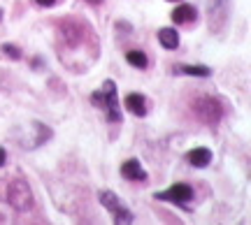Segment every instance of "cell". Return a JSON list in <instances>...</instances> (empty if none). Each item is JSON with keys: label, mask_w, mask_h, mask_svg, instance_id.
Masks as SVG:
<instances>
[{"label": "cell", "mask_w": 251, "mask_h": 225, "mask_svg": "<svg viewBox=\"0 0 251 225\" xmlns=\"http://www.w3.org/2000/svg\"><path fill=\"white\" fill-rule=\"evenodd\" d=\"M93 105L96 107H102V112L107 114V121L117 123L121 121V112H119V98H117V86L114 81H105L102 89L93 93Z\"/></svg>", "instance_id": "1"}, {"label": "cell", "mask_w": 251, "mask_h": 225, "mask_svg": "<svg viewBox=\"0 0 251 225\" xmlns=\"http://www.w3.org/2000/svg\"><path fill=\"white\" fill-rule=\"evenodd\" d=\"M98 200H100V204L107 209L109 214H112V218H114V223H133V214L128 211V209L124 207V202L114 195V193H109V190H100L98 193Z\"/></svg>", "instance_id": "2"}, {"label": "cell", "mask_w": 251, "mask_h": 225, "mask_svg": "<svg viewBox=\"0 0 251 225\" xmlns=\"http://www.w3.org/2000/svg\"><path fill=\"white\" fill-rule=\"evenodd\" d=\"M7 202L17 211H28L33 207V193L28 188L26 181H12L7 188Z\"/></svg>", "instance_id": "3"}, {"label": "cell", "mask_w": 251, "mask_h": 225, "mask_svg": "<svg viewBox=\"0 0 251 225\" xmlns=\"http://www.w3.org/2000/svg\"><path fill=\"white\" fill-rule=\"evenodd\" d=\"M153 198L165 200V202H172V204H186V202L193 200V188H191L188 183H175V186H170L168 190L156 193Z\"/></svg>", "instance_id": "4"}, {"label": "cell", "mask_w": 251, "mask_h": 225, "mask_svg": "<svg viewBox=\"0 0 251 225\" xmlns=\"http://www.w3.org/2000/svg\"><path fill=\"white\" fill-rule=\"evenodd\" d=\"M196 114L207 123H216L221 118V107H219V102L214 98H205L196 105Z\"/></svg>", "instance_id": "5"}, {"label": "cell", "mask_w": 251, "mask_h": 225, "mask_svg": "<svg viewBox=\"0 0 251 225\" xmlns=\"http://www.w3.org/2000/svg\"><path fill=\"white\" fill-rule=\"evenodd\" d=\"M121 177H124V179H128V181H144V179H147V172L142 170L140 160L130 158V160H126L124 165H121Z\"/></svg>", "instance_id": "6"}, {"label": "cell", "mask_w": 251, "mask_h": 225, "mask_svg": "<svg viewBox=\"0 0 251 225\" xmlns=\"http://www.w3.org/2000/svg\"><path fill=\"white\" fill-rule=\"evenodd\" d=\"M186 160L193 165V167H207L212 162V151L205 149V146H198V149H191L186 153Z\"/></svg>", "instance_id": "7"}, {"label": "cell", "mask_w": 251, "mask_h": 225, "mask_svg": "<svg viewBox=\"0 0 251 225\" xmlns=\"http://www.w3.org/2000/svg\"><path fill=\"white\" fill-rule=\"evenodd\" d=\"M124 105H126V109H128L130 114H135V116H144V114H147V100H144L140 93H130V95H126Z\"/></svg>", "instance_id": "8"}, {"label": "cell", "mask_w": 251, "mask_h": 225, "mask_svg": "<svg viewBox=\"0 0 251 225\" xmlns=\"http://www.w3.org/2000/svg\"><path fill=\"white\" fill-rule=\"evenodd\" d=\"M196 17H198L196 7H193V5H186V2L177 5L175 12H172V21H175V23H191Z\"/></svg>", "instance_id": "9"}, {"label": "cell", "mask_w": 251, "mask_h": 225, "mask_svg": "<svg viewBox=\"0 0 251 225\" xmlns=\"http://www.w3.org/2000/svg\"><path fill=\"white\" fill-rule=\"evenodd\" d=\"M158 42H161L165 49H177L179 46V33L175 28H161L158 30Z\"/></svg>", "instance_id": "10"}, {"label": "cell", "mask_w": 251, "mask_h": 225, "mask_svg": "<svg viewBox=\"0 0 251 225\" xmlns=\"http://www.w3.org/2000/svg\"><path fill=\"white\" fill-rule=\"evenodd\" d=\"M175 70L184 74H191V77H209L212 74V70L205 68V65H177Z\"/></svg>", "instance_id": "11"}, {"label": "cell", "mask_w": 251, "mask_h": 225, "mask_svg": "<svg viewBox=\"0 0 251 225\" xmlns=\"http://www.w3.org/2000/svg\"><path fill=\"white\" fill-rule=\"evenodd\" d=\"M126 61L133 65V68H140V70H144V68H147V56H144L142 51H137V49L128 51V54H126Z\"/></svg>", "instance_id": "12"}, {"label": "cell", "mask_w": 251, "mask_h": 225, "mask_svg": "<svg viewBox=\"0 0 251 225\" xmlns=\"http://www.w3.org/2000/svg\"><path fill=\"white\" fill-rule=\"evenodd\" d=\"M2 54L9 56V58H14V61H17V58H21V51H19L14 45H2Z\"/></svg>", "instance_id": "13"}, {"label": "cell", "mask_w": 251, "mask_h": 225, "mask_svg": "<svg viewBox=\"0 0 251 225\" xmlns=\"http://www.w3.org/2000/svg\"><path fill=\"white\" fill-rule=\"evenodd\" d=\"M35 2H37V5H42V7H51L56 0H35Z\"/></svg>", "instance_id": "14"}, {"label": "cell", "mask_w": 251, "mask_h": 225, "mask_svg": "<svg viewBox=\"0 0 251 225\" xmlns=\"http://www.w3.org/2000/svg\"><path fill=\"white\" fill-rule=\"evenodd\" d=\"M5 160H7V153H5V149H0V167L5 165Z\"/></svg>", "instance_id": "15"}, {"label": "cell", "mask_w": 251, "mask_h": 225, "mask_svg": "<svg viewBox=\"0 0 251 225\" xmlns=\"http://www.w3.org/2000/svg\"><path fill=\"white\" fill-rule=\"evenodd\" d=\"M86 2H91V5H98V2H102V0H86Z\"/></svg>", "instance_id": "16"}, {"label": "cell", "mask_w": 251, "mask_h": 225, "mask_svg": "<svg viewBox=\"0 0 251 225\" xmlns=\"http://www.w3.org/2000/svg\"><path fill=\"white\" fill-rule=\"evenodd\" d=\"M170 2H177V0H170Z\"/></svg>", "instance_id": "17"}, {"label": "cell", "mask_w": 251, "mask_h": 225, "mask_svg": "<svg viewBox=\"0 0 251 225\" xmlns=\"http://www.w3.org/2000/svg\"><path fill=\"white\" fill-rule=\"evenodd\" d=\"M0 17H2V12H0Z\"/></svg>", "instance_id": "18"}]
</instances>
